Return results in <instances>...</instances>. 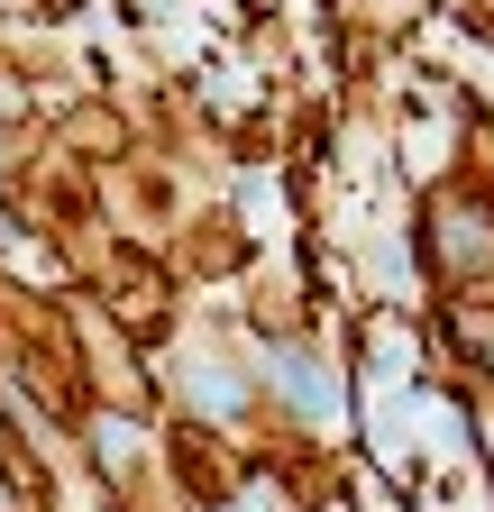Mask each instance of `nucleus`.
<instances>
[{"label": "nucleus", "instance_id": "1", "mask_svg": "<svg viewBox=\"0 0 494 512\" xmlns=\"http://www.w3.org/2000/svg\"><path fill=\"white\" fill-rule=\"evenodd\" d=\"M266 384H275L293 412H312V421H330V412H339V375H330L312 348H266Z\"/></svg>", "mask_w": 494, "mask_h": 512}, {"label": "nucleus", "instance_id": "2", "mask_svg": "<svg viewBox=\"0 0 494 512\" xmlns=\"http://www.w3.org/2000/svg\"><path fill=\"white\" fill-rule=\"evenodd\" d=\"M174 384H183V403L211 412V421L247 412V375H229V366H211V357H183V366H174Z\"/></svg>", "mask_w": 494, "mask_h": 512}, {"label": "nucleus", "instance_id": "3", "mask_svg": "<svg viewBox=\"0 0 494 512\" xmlns=\"http://www.w3.org/2000/svg\"><path fill=\"white\" fill-rule=\"evenodd\" d=\"M92 448H101V467H129V458H138V430H129V421H101Z\"/></svg>", "mask_w": 494, "mask_h": 512}]
</instances>
